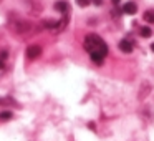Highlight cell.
<instances>
[{
  "mask_svg": "<svg viewBox=\"0 0 154 141\" xmlns=\"http://www.w3.org/2000/svg\"><path fill=\"white\" fill-rule=\"evenodd\" d=\"M85 50L90 53L91 60H93L94 63L101 65L104 60V57L108 55V45L104 43V40L101 37H98V35H94V33H90L85 38Z\"/></svg>",
  "mask_w": 154,
  "mask_h": 141,
  "instance_id": "obj_1",
  "label": "cell"
},
{
  "mask_svg": "<svg viewBox=\"0 0 154 141\" xmlns=\"http://www.w3.org/2000/svg\"><path fill=\"white\" fill-rule=\"evenodd\" d=\"M25 55H27L28 60H35V58H38L42 55V48L38 45H30L27 48V52H25Z\"/></svg>",
  "mask_w": 154,
  "mask_h": 141,
  "instance_id": "obj_2",
  "label": "cell"
},
{
  "mask_svg": "<svg viewBox=\"0 0 154 141\" xmlns=\"http://www.w3.org/2000/svg\"><path fill=\"white\" fill-rule=\"evenodd\" d=\"M55 10L57 12H61V14H68V10H70V5H68V2H65V0H60V2H57L55 4Z\"/></svg>",
  "mask_w": 154,
  "mask_h": 141,
  "instance_id": "obj_3",
  "label": "cell"
},
{
  "mask_svg": "<svg viewBox=\"0 0 154 141\" xmlns=\"http://www.w3.org/2000/svg\"><path fill=\"white\" fill-rule=\"evenodd\" d=\"M119 50L123 52V53H131V52H133V43L124 38V40L119 42Z\"/></svg>",
  "mask_w": 154,
  "mask_h": 141,
  "instance_id": "obj_4",
  "label": "cell"
},
{
  "mask_svg": "<svg viewBox=\"0 0 154 141\" xmlns=\"http://www.w3.org/2000/svg\"><path fill=\"white\" fill-rule=\"evenodd\" d=\"M123 12H124V14H128V15H134L137 12L136 4H134V2H128V4H124L123 5Z\"/></svg>",
  "mask_w": 154,
  "mask_h": 141,
  "instance_id": "obj_5",
  "label": "cell"
},
{
  "mask_svg": "<svg viewBox=\"0 0 154 141\" xmlns=\"http://www.w3.org/2000/svg\"><path fill=\"white\" fill-rule=\"evenodd\" d=\"M139 35H141L143 38H149L151 35H152V30H151L149 27H141V28H139Z\"/></svg>",
  "mask_w": 154,
  "mask_h": 141,
  "instance_id": "obj_6",
  "label": "cell"
},
{
  "mask_svg": "<svg viewBox=\"0 0 154 141\" xmlns=\"http://www.w3.org/2000/svg\"><path fill=\"white\" fill-rule=\"evenodd\" d=\"M144 20L149 22V24H154V10H146L144 12Z\"/></svg>",
  "mask_w": 154,
  "mask_h": 141,
  "instance_id": "obj_7",
  "label": "cell"
},
{
  "mask_svg": "<svg viewBox=\"0 0 154 141\" xmlns=\"http://www.w3.org/2000/svg\"><path fill=\"white\" fill-rule=\"evenodd\" d=\"M12 116H14V114H12L10 111H2V113H0V120H4V121L10 120Z\"/></svg>",
  "mask_w": 154,
  "mask_h": 141,
  "instance_id": "obj_8",
  "label": "cell"
},
{
  "mask_svg": "<svg viewBox=\"0 0 154 141\" xmlns=\"http://www.w3.org/2000/svg\"><path fill=\"white\" fill-rule=\"evenodd\" d=\"M76 4L80 5V7H88V5L91 4V0H76Z\"/></svg>",
  "mask_w": 154,
  "mask_h": 141,
  "instance_id": "obj_9",
  "label": "cell"
},
{
  "mask_svg": "<svg viewBox=\"0 0 154 141\" xmlns=\"http://www.w3.org/2000/svg\"><path fill=\"white\" fill-rule=\"evenodd\" d=\"M93 2H94V5H101V4H103V0H93Z\"/></svg>",
  "mask_w": 154,
  "mask_h": 141,
  "instance_id": "obj_10",
  "label": "cell"
},
{
  "mask_svg": "<svg viewBox=\"0 0 154 141\" xmlns=\"http://www.w3.org/2000/svg\"><path fill=\"white\" fill-rule=\"evenodd\" d=\"M111 2H113L114 5H118V4H119V2H121V0H111Z\"/></svg>",
  "mask_w": 154,
  "mask_h": 141,
  "instance_id": "obj_11",
  "label": "cell"
},
{
  "mask_svg": "<svg viewBox=\"0 0 154 141\" xmlns=\"http://www.w3.org/2000/svg\"><path fill=\"white\" fill-rule=\"evenodd\" d=\"M151 50H152V52H154V43H152V45H151Z\"/></svg>",
  "mask_w": 154,
  "mask_h": 141,
  "instance_id": "obj_12",
  "label": "cell"
}]
</instances>
